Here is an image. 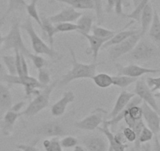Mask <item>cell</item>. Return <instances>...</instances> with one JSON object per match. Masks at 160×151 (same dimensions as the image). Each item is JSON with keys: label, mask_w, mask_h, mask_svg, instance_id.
I'll return each mask as SVG.
<instances>
[{"label": "cell", "mask_w": 160, "mask_h": 151, "mask_svg": "<svg viewBox=\"0 0 160 151\" xmlns=\"http://www.w3.org/2000/svg\"><path fill=\"white\" fill-rule=\"evenodd\" d=\"M70 51L71 57H72V69L67 72L64 74L61 77V81L58 82L59 87L66 86L73 81L78 79H92L93 76L96 74L97 68L101 65L104 64V61L101 62H96L93 61V63L86 64V63L79 62L78 61L75 55V51L72 48L68 47Z\"/></svg>", "instance_id": "obj_1"}, {"label": "cell", "mask_w": 160, "mask_h": 151, "mask_svg": "<svg viewBox=\"0 0 160 151\" xmlns=\"http://www.w3.org/2000/svg\"><path fill=\"white\" fill-rule=\"evenodd\" d=\"M21 29H24L27 34L28 35L31 39L32 47L34 52L37 55H47L50 58L56 59L59 58V54L50 45H47L43 39L36 33L35 29H34L33 23L32 19L28 18L24 21V24H21Z\"/></svg>", "instance_id": "obj_2"}, {"label": "cell", "mask_w": 160, "mask_h": 151, "mask_svg": "<svg viewBox=\"0 0 160 151\" xmlns=\"http://www.w3.org/2000/svg\"><path fill=\"white\" fill-rule=\"evenodd\" d=\"M21 24L19 18H14L12 21L10 31L8 34L4 36L3 46L2 49L3 50H19L24 56L27 57L30 51L26 47L22 39Z\"/></svg>", "instance_id": "obj_3"}, {"label": "cell", "mask_w": 160, "mask_h": 151, "mask_svg": "<svg viewBox=\"0 0 160 151\" xmlns=\"http://www.w3.org/2000/svg\"><path fill=\"white\" fill-rule=\"evenodd\" d=\"M58 81L51 83L40 91L39 94L36 95L35 98L29 103L28 106L25 108L24 111L21 112V116L32 117L38 114V112L47 108L50 104V99L51 94L55 87H57Z\"/></svg>", "instance_id": "obj_4"}, {"label": "cell", "mask_w": 160, "mask_h": 151, "mask_svg": "<svg viewBox=\"0 0 160 151\" xmlns=\"http://www.w3.org/2000/svg\"><path fill=\"white\" fill-rule=\"evenodd\" d=\"M158 55V49L153 43L146 39H140L134 48L129 53L128 57L136 61H147Z\"/></svg>", "instance_id": "obj_5"}, {"label": "cell", "mask_w": 160, "mask_h": 151, "mask_svg": "<svg viewBox=\"0 0 160 151\" xmlns=\"http://www.w3.org/2000/svg\"><path fill=\"white\" fill-rule=\"evenodd\" d=\"M4 82L13 85V84H19L24 87V92L27 97L32 95H37L39 94L41 89H43L44 87L40 84L36 78L31 76H19L18 75H10L7 74Z\"/></svg>", "instance_id": "obj_6"}, {"label": "cell", "mask_w": 160, "mask_h": 151, "mask_svg": "<svg viewBox=\"0 0 160 151\" xmlns=\"http://www.w3.org/2000/svg\"><path fill=\"white\" fill-rule=\"evenodd\" d=\"M141 38H142V35H141V30H139V32L132 36L129 37L128 39H125L122 43L108 47L109 59L111 61H115L123 55L129 54L134 48V47L138 44Z\"/></svg>", "instance_id": "obj_7"}, {"label": "cell", "mask_w": 160, "mask_h": 151, "mask_svg": "<svg viewBox=\"0 0 160 151\" xmlns=\"http://www.w3.org/2000/svg\"><path fill=\"white\" fill-rule=\"evenodd\" d=\"M107 111L102 108H98L81 121L75 123V126L78 129L85 131H94L98 129L106 120Z\"/></svg>", "instance_id": "obj_8"}, {"label": "cell", "mask_w": 160, "mask_h": 151, "mask_svg": "<svg viewBox=\"0 0 160 151\" xmlns=\"http://www.w3.org/2000/svg\"><path fill=\"white\" fill-rule=\"evenodd\" d=\"M133 93L139 97L143 102L147 103L153 109H155L158 114H160V108L155 98L154 92L152 91L150 87L148 86L147 83L144 79H140L136 81L134 92Z\"/></svg>", "instance_id": "obj_9"}, {"label": "cell", "mask_w": 160, "mask_h": 151, "mask_svg": "<svg viewBox=\"0 0 160 151\" xmlns=\"http://www.w3.org/2000/svg\"><path fill=\"white\" fill-rule=\"evenodd\" d=\"M115 67L118 73L117 75L128 76L137 79L146 74H155L160 72V69H149L135 64H130L125 66L120 64H115Z\"/></svg>", "instance_id": "obj_10"}, {"label": "cell", "mask_w": 160, "mask_h": 151, "mask_svg": "<svg viewBox=\"0 0 160 151\" xmlns=\"http://www.w3.org/2000/svg\"><path fill=\"white\" fill-rule=\"evenodd\" d=\"M33 133L39 136L43 137H59L65 135V129L64 126L58 122H47L35 128Z\"/></svg>", "instance_id": "obj_11"}, {"label": "cell", "mask_w": 160, "mask_h": 151, "mask_svg": "<svg viewBox=\"0 0 160 151\" xmlns=\"http://www.w3.org/2000/svg\"><path fill=\"white\" fill-rule=\"evenodd\" d=\"M143 118L147 127L152 130L154 135H158L160 130V117L158 112L152 109L147 103H141Z\"/></svg>", "instance_id": "obj_12"}, {"label": "cell", "mask_w": 160, "mask_h": 151, "mask_svg": "<svg viewBox=\"0 0 160 151\" xmlns=\"http://www.w3.org/2000/svg\"><path fill=\"white\" fill-rule=\"evenodd\" d=\"M82 144L89 151H108V141L105 136L89 135L82 138Z\"/></svg>", "instance_id": "obj_13"}, {"label": "cell", "mask_w": 160, "mask_h": 151, "mask_svg": "<svg viewBox=\"0 0 160 151\" xmlns=\"http://www.w3.org/2000/svg\"><path fill=\"white\" fill-rule=\"evenodd\" d=\"M82 13L77 11L75 9L68 7L63 9L62 10L58 12L56 14L52 15L48 18L53 24H57L64 22L73 23L75 21H77V20L82 16Z\"/></svg>", "instance_id": "obj_14"}, {"label": "cell", "mask_w": 160, "mask_h": 151, "mask_svg": "<svg viewBox=\"0 0 160 151\" xmlns=\"http://www.w3.org/2000/svg\"><path fill=\"white\" fill-rule=\"evenodd\" d=\"M75 94L72 91L64 92L63 94V96L51 106L50 112H51L52 116L56 117L62 116L65 112L67 106L70 103L73 102L75 101Z\"/></svg>", "instance_id": "obj_15"}, {"label": "cell", "mask_w": 160, "mask_h": 151, "mask_svg": "<svg viewBox=\"0 0 160 151\" xmlns=\"http://www.w3.org/2000/svg\"><path fill=\"white\" fill-rule=\"evenodd\" d=\"M135 95H136L134 93H131V92H128L127 91L122 90L118 96V98H117L112 112H111L110 114H108V117L112 119V118L116 117L118 113L122 112L128 106L130 102L131 101V99Z\"/></svg>", "instance_id": "obj_16"}, {"label": "cell", "mask_w": 160, "mask_h": 151, "mask_svg": "<svg viewBox=\"0 0 160 151\" xmlns=\"http://www.w3.org/2000/svg\"><path fill=\"white\" fill-rule=\"evenodd\" d=\"M133 21H133V20H132L130 22H129L128 24H127V26H126L123 29H122V30H120V31H118V32H117L116 33L113 35V37H112V38H111L109 40H108L107 42L104 44V46H103L102 48H104V49L108 48V47H112V46L116 45V44H120V43H122V41L125 40V39H128L129 37L132 36L133 35L136 34L137 32H139V30H125V29H127V28H128L130 24H133Z\"/></svg>", "instance_id": "obj_17"}, {"label": "cell", "mask_w": 160, "mask_h": 151, "mask_svg": "<svg viewBox=\"0 0 160 151\" xmlns=\"http://www.w3.org/2000/svg\"><path fill=\"white\" fill-rule=\"evenodd\" d=\"M102 127H98V130L104 134V136L107 138L108 141L109 146L112 148L115 151H125L126 149L128 147L127 144H122L119 143L118 140L115 138V135L112 133V131L110 130V127L108 124L106 123V120L103 122Z\"/></svg>", "instance_id": "obj_18"}, {"label": "cell", "mask_w": 160, "mask_h": 151, "mask_svg": "<svg viewBox=\"0 0 160 151\" xmlns=\"http://www.w3.org/2000/svg\"><path fill=\"white\" fill-rule=\"evenodd\" d=\"M82 35L88 40L89 44H90V47H89L88 50H87V54H90L92 57H93V61H96L98 60L100 50L102 48L104 44L108 40L98 38V37L93 35V34L92 35H90V34H83Z\"/></svg>", "instance_id": "obj_19"}, {"label": "cell", "mask_w": 160, "mask_h": 151, "mask_svg": "<svg viewBox=\"0 0 160 151\" xmlns=\"http://www.w3.org/2000/svg\"><path fill=\"white\" fill-rule=\"evenodd\" d=\"M21 117V112H16L9 109L5 113L2 122V132L6 136H9L12 134L13 130V126L17 120Z\"/></svg>", "instance_id": "obj_20"}, {"label": "cell", "mask_w": 160, "mask_h": 151, "mask_svg": "<svg viewBox=\"0 0 160 151\" xmlns=\"http://www.w3.org/2000/svg\"><path fill=\"white\" fill-rule=\"evenodd\" d=\"M153 16H154V10L152 8V4L149 3L147 4L145 7H144V10H143L142 13H141V20H140V22L141 24V33L142 37L145 35L146 33L148 31L149 28H150L151 24L152 22V20H153Z\"/></svg>", "instance_id": "obj_21"}, {"label": "cell", "mask_w": 160, "mask_h": 151, "mask_svg": "<svg viewBox=\"0 0 160 151\" xmlns=\"http://www.w3.org/2000/svg\"><path fill=\"white\" fill-rule=\"evenodd\" d=\"M41 18V21H42V26H41V29L42 32L45 33L48 38L49 44L51 47L53 48V43H54V35L57 33H58V30H57L56 27L54 24L50 21L49 18L44 16V15H40Z\"/></svg>", "instance_id": "obj_22"}, {"label": "cell", "mask_w": 160, "mask_h": 151, "mask_svg": "<svg viewBox=\"0 0 160 151\" xmlns=\"http://www.w3.org/2000/svg\"><path fill=\"white\" fill-rule=\"evenodd\" d=\"M93 18L91 14H83L77 20V29L76 32L80 35L83 34H90L93 28Z\"/></svg>", "instance_id": "obj_23"}, {"label": "cell", "mask_w": 160, "mask_h": 151, "mask_svg": "<svg viewBox=\"0 0 160 151\" xmlns=\"http://www.w3.org/2000/svg\"><path fill=\"white\" fill-rule=\"evenodd\" d=\"M13 106V98L10 88L0 83V108L9 110Z\"/></svg>", "instance_id": "obj_24"}, {"label": "cell", "mask_w": 160, "mask_h": 151, "mask_svg": "<svg viewBox=\"0 0 160 151\" xmlns=\"http://www.w3.org/2000/svg\"><path fill=\"white\" fill-rule=\"evenodd\" d=\"M58 3L67 4L75 10H94L93 0H53Z\"/></svg>", "instance_id": "obj_25"}, {"label": "cell", "mask_w": 160, "mask_h": 151, "mask_svg": "<svg viewBox=\"0 0 160 151\" xmlns=\"http://www.w3.org/2000/svg\"><path fill=\"white\" fill-rule=\"evenodd\" d=\"M148 32L151 39L155 42L160 43V18L156 10H154L153 20Z\"/></svg>", "instance_id": "obj_26"}, {"label": "cell", "mask_w": 160, "mask_h": 151, "mask_svg": "<svg viewBox=\"0 0 160 151\" xmlns=\"http://www.w3.org/2000/svg\"><path fill=\"white\" fill-rule=\"evenodd\" d=\"M95 85L101 89H106L110 87L113 85V81H112V76L109 74L101 72V73L95 74L92 78Z\"/></svg>", "instance_id": "obj_27"}, {"label": "cell", "mask_w": 160, "mask_h": 151, "mask_svg": "<svg viewBox=\"0 0 160 151\" xmlns=\"http://www.w3.org/2000/svg\"><path fill=\"white\" fill-rule=\"evenodd\" d=\"M154 137V133L152 132L150 128L147 127V126H144L143 128L142 131H141V134H140L139 137H138V140L135 141L134 143V149L133 151H140L141 149V144H144V143H148V142L151 141V140Z\"/></svg>", "instance_id": "obj_28"}, {"label": "cell", "mask_w": 160, "mask_h": 151, "mask_svg": "<svg viewBox=\"0 0 160 151\" xmlns=\"http://www.w3.org/2000/svg\"><path fill=\"white\" fill-rule=\"evenodd\" d=\"M112 81H113V85L117 86L120 88L124 89L127 88L130 85L133 84V83H136L138 81L137 78L130 77L128 76L124 75H115L112 76Z\"/></svg>", "instance_id": "obj_29"}, {"label": "cell", "mask_w": 160, "mask_h": 151, "mask_svg": "<svg viewBox=\"0 0 160 151\" xmlns=\"http://www.w3.org/2000/svg\"><path fill=\"white\" fill-rule=\"evenodd\" d=\"M37 3H38V0H31L30 3L27 4L25 10L28 14V16L32 19H33L34 21H35V22L41 28L42 21H41V18H40V15L38 12V9H37Z\"/></svg>", "instance_id": "obj_30"}, {"label": "cell", "mask_w": 160, "mask_h": 151, "mask_svg": "<svg viewBox=\"0 0 160 151\" xmlns=\"http://www.w3.org/2000/svg\"><path fill=\"white\" fill-rule=\"evenodd\" d=\"M91 31L93 32V35L98 37V38H101V39H106V40H109L117 32L116 31L110 30V29L101 27L100 25H93Z\"/></svg>", "instance_id": "obj_31"}, {"label": "cell", "mask_w": 160, "mask_h": 151, "mask_svg": "<svg viewBox=\"0 0 160 151\" xmlns=\"http://www.w3.org/2000/svg\"><path fill=\"white\" fill-rule=\"evenodd\" d=\"M149 1L150 0H141V2L134 7V9H133V10L131 13H128V14H125V18H130V19L133 20V21L140 22L141 13H142L144 7L147 6L148 3H150Z\"/></svg>", "instance_id": "obj_32"}, {"label": "cell", "mask_w": 160, "mask_h": 151, "mask_svg": "<svg viewBox=\"0 0 160 151\" xmlns=\"http://www.w3.org/2000/svg\"><path fill=\"white\" fill-rule=\"evenodd\" d=\"M42 146L45 151H63L61 140L58 137H52L50 139L45 138L42 142Z\"/></svg>", "instance_id": "obj_33"}, {"label": "cell", "mask_w": 160, "mask_h": 151, "mask_svg": "<svg viewBox=\"0 0 160 151\" xmlns=\"http://www.w3.org/2000/svg\"><path fill=\"white\" fill-rule=\"evenodd\" d=\"M27 7L25 0H8V7L5 15L10 14L14 11H24Z\"/></svg>", "instance_id": "obj_34"}, {"label": "cell", "mask_w": 160, "mask_h": 151, "mask_svg": "<svg viewBox=\"0 0 160 151\" xmlns=\"http://www.w3.org/2000/svg\"><path fill=\"white\" fill-rule=\"evenodd\" d=\"M2 62L7 69V72L10 75H18L16 68L15 55H3L2 57Z\"/></svg>", "instance_id": "obj_35"}, {"label": "cell", "mask_w": 160, "mask_h": 151, "mask_svg": "<svg viewBox=\"0 0 160 151\" xmlns=\"http://www.w3.org/2000/svg\"><path fill=\"white\" fill-rule=\"evenodd\" d=\"M37 80L44 87H46L49 84H51V77H50V72L47 69H45V67L38 69Z\"/></svg>", "instance_id": "obj_36"}, {"label": "cell", "mask_w": 160, "mask_h": 151, "mask_svg": "<svg viewBox=\"0 0 160 151\" xmlns=\"http://www.w3.org/2000/svg\"><path fill=\"white\" fill-rule=\"evenodd\" d=\"M27 57L29 59H31V61H32L34 66H35L37 70H38L40 69H42V68H44L47 65V61L44 59V58H42V56H40V55L32 54L30 52Z\"/></svg>", "instance_id": "obj_37"}, {"label": "cell", "mask_w": 160, "mask_h": 151, "mask_svg": "<svg viewBox=\"0 0 160 151\" xmlns=\"http://www.w3.org/2000/svg\"><path fill=\"white\" fill-rule=\"evenodd\" d=\"M103 1L104 0H93L94 3V10L96 13L97 19H98V23L100 24L103 23L104 18V10L103 7Z\"/></svg>", "instance_id": "obj_38"}, {"label": "cell", "mask_w": 160, "mask_h": 151, "mask_svg": "<svg viewBox=\"0 0 160 151\" xmlns=\"http://www.w3.org/2000/svg\"><path fill=\"white\" fill-rule=\"evenodd\" d=\"M58 32H76L78 28L77 24H74L72 22H64L59 23V24H55Z\"/></svg>", "instance_id": "obj_39"}, {"label": "cell", "mask_w": 160, "mask_h": 151, "mask_svg": "<svg viewBox=\"0 0 160 151\" xmlns=\"http://www.w3.org/2000/svg\"><path fill=\"white\" fill-rule=\"evenodd\" d=\"M61 144L63 148L65 149H70V148H75L78 145V139L75 137L68 135L64 137L61 139Z\"/></svg>", "instance_id": "obj_40"}, {"label": "cell", "mask_w": 160, "mask_h": 151, "mask_svg": "<svg viewBox=\"0 0 160 151\" xmlns=\"http://www.w3.org/2000/svg\"><path fill=\"white\" fill-rule=\"evenodd\" d=\"M146 83L151 88L152 92L159 91L160 89V76L158 77H147Z\"/></svg>", "instance_id": "obj_41"}, {"label": "cell", "mask_w": 160, "mask_h": 151, "mask_svg": "<svg viewBox=\"0 0 160 151\" xmlns=\"http://www.w3.org/2000/svg\"><path fill=\"white\" fill-rule=\"evenodd\" d=\"M122 133H123L124 136H125L126 139L127 140V142H130V143H134L137 139V135L136 132H134L133 128L130 127H126L124 128L123 131H122Z\"/></svg>", "instance_id": "obj_42"}, {"label": "cell", "mask_w": 160, "mask_h": 151, "mask_svg": "<svg viewBox=\"0 0 160 151\" xmlns=\"http://www.w3.org/2000/svg\"><path fill=\"white\" fill-rule=\"evenodd\" d=\"M115 12L117 16L125 18L126 13H123V0H116Z\"/></svg>", "instance_id": "obj_43"}, {"label": "cell", "mask_w": 160, "mask_h": 151, "mask_svg": "<svg viewBox=\"0 0 160 151\" xmlns=\"http://www.w3.org/2000/svg\"><path fill=\"white\" fill-rule=\"evenodd\" d=\"M21 70H22V76L29 75L28 65V63L26 61L25 56L23 54H21Z\"/></svg>", "instance_id": "obj_44"}, {"label": "cell", "mask_w": 160, "mask_h": 151, "mask_svg": "<svg viewBox=\"0 0 160 151\" xmlns=\"http://www.w3.org/2000/svg\"><path fill=\"white\" fill-rule=\"evenodd\" d=\"M18 149L21 151H39L36 148V146L33 144L25 145V144H19L17 146Z\"/></svg>", "instance_id": "obj_45"}, {"label": "cell", "mask_w": 160, "mask_h": 151, "mask_svg": "<svg viewBox=\"0 0 160 151\" xmlns=\"http://www.w3.org/2000/svg\"><path fill=\"white\" fill-rule=\"evenodd\" d=\"M7 74L9 73L7 72V70L6 69L5 65H4L3 62L0 61V82H4Z\"/></svg>", "instance_id": "obj_46"}, {"label": "cell", "mask_w": 160, "mask_h": 151, "mask_svg": "<svg viewBox=\"0 0 160 151\" xmlns=\"http://www.w3.org/2000/svg\"><path fill=\"white\" fill-rule=\"evenodd\" d=\"M7 18L5 14L0 18V50L2 48V46H3V42H4V36H2V26H3L4 23H5V19Z\"/></svg>", "instance_id": "obj_47"}, {"label": "cell", "mask_w": 160, "mask_h": 151, "mask_svg": "<svg viewBox=\"0 0 160 151\" xmlns=\"http://www.w3.org/2000/svg\"><path fill=\"white\" fill-rule=\"evenodd\" d=\"M25 102H20L16 103L15 105L12 106V107L10 108V110L13 111V112H22V109L25 106Z\"/></svg>", "instance_id": "obj_48"}, {"label": "cell", "mask_w": 160, "mask_h": 151, "mask_svg": "<svg viewBox=\"0 0 160 151\" xmlns=\"http://www.w3.org/2000/svg\"><path fill=\"white\" fill-rule=\"evenodd\" d=\"M115 3L116 0H107V7H106L105 11L107 13H111L113 10H115Z\"/></svg>", "instance_id": "obj_49"}, {"label": "cell", "mask_w": 160, "mask_h": 151, "mask_svg": "<svg viewBox=\"0 0 160 151\" xmlns=\"http://www.w3.org/2000/svg\"><path fill=\"white\" fill-rule=\"evenodd\" d=\"M115 137L117 140H118L119 143H122V144H127V140L126 139L125 136H124L123 133L122 132H117L116 134H115Z\"/></svg>", "instance_id": "obj_50"}, {"label": "cell", "mask_w": 160, "mask_h": 151, "mask_svg": "<svg viewBox=\"0 0 160 151\" xmlns=\"http://www.w3.org/2000/svg\"><path fill=\"white\" fill-rule=\"evenodd\" d=\"M154 149L155 151H160V140L158 138V136L155 135V142H154Z\"/></svg>", "instance_id": "obj_51"}, {"label": "cell", "mask_w": 160, "mask_h": 151, "mask_svg": "<svg viewBox=\"0 0 160 151\" xmlns=\"http://www.w3.org/2000/svg\"><path fill=\"white\" fill-rule=\"evenodd\" d=\"M151 146L149 144L144 145V146H141V149L140 151H150Z\"/></svg>", "instance_id": "obj_52"}, {"label": "cell", "mask_w": 160, "mask_h": 151, "mask_svg": "<svg viewBox=\"0 0 160 151\" xmlns=\"http://www.w3.org/2000/svg\"><path fill=\"white\" fill-rule=\"evenodd\" d=\"M73 151H84V149L81 146H78V145H77V146L74 148Z\"/></svg>", "instance_id": "obj_53"}, {"label": "cell", "mask_w": 160, "mask_h": 151, "mask_svg": "<svg viewBox=\"0 0 160 151\" xmlns=\"http://www.w3.org/2000/svg\"><path fill=\"white\" fill-rule=\"evenodd\" d=\"M108 151H115V150H114V149H112V148L110 146H108Z\"/></svg>", "instance_id": "obj_54"}, {"label": "cell", "mask_w": 160, "mask_h": 151, "mask_svg": "<svg viewBox=\"0 0 160 151\" xmlns=\"http://www.w3.org/2000/svg\"><path fill=\"white\" fill-rule=\"evenodd\" d=\"M155 97H158V98H160V89H159V94H157V95H155Z\"/></svg>", "instance_id": "obj_55"}, {"label": "cell", "mask_w": 160, "mask_h": 151, "mask_svg": "<svg viewBox=\"0 0 160 151\" xmlns=\"http://www.w3.org/2000/svg\"><path fill=\"white\" fill-rule=\"evenodd\" d=\"M158 138H159L160 140V130H159V132H158Z\"/></svg>", "instance_id": "obj_56"}, {"label": "cell", "mask_w": 160, "mask_h": 151, "mask_svg": "<svg viewBox=\"0 0 160 151\" xmlns=\"http://www.w3.org/2000/svg\"><path fill=\"white\" fill-rule=\"evenodd\" d=\"M158 13V16H159V18H160V6H159V13Z\"/></svg>", "instance_id": "obj_57"}, {"label": "cell", "mask_w": 160, "mask_h": 151, "mask_svg": "<svg viewBox=\"0 0 160 151\" xmlns=\"http://www.w3.org/2000/svg\"><path fill=\"white\" fill-rule=\"evenodd\" d=\"M17 151H21V150H20V149H18V150H17Z\"/></svg>", "instance_id": "obj_58"}]
</instances>
